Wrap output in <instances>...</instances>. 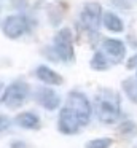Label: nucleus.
Listing matches in <instances>:
<instances>
[{
    "label": "nucleus",
    "instance_id": "nucleus-1",
    "mask_svg": "<svg viewBox=\"0 0 137 148\" xmlns=\"http://www.w3.org/2000/svg\"><path fill=\"white\" fill-rule=\"evenodd\" d=\"M96 112L104 124H115L120 119V97L110 89H105L96 97Z\"/></svg>",
    "mask_w": 137,
    "mask_h": 148
},
{
    "label": "nucleus",
    "instance_id": "nucleus-2",
    "mask_svg": "<svg viewBox=\"0 0 137 148\" xmlns=\"http://www.w3.org/2000/svg\"><path fill=\"white\" fill-rule=\"evenodd\" d=\"M102 8L97 2H88L85 3L81 13H80V24L81 27L89 34V35H97L99 34V26L102 21Z\"/></svg>",
    "mask_w": 137,
    "mask_h": 148
},
{
    "label": "nucleus",
    "instance_id": "nucleus-3",
    "mask_svg": "<svg viewBox=\"0 0 137 148\" xmlns=\"http://www.w3.org/2000/svg\"><path fill=\"white\" fill-rule=\"evenodd\" d=\"M53 48H54L56 56L62 62H72L73 58H75L72 30L67 29V27L57 30V34L54 35V40H53Z\"/></svg>",
    "mask_w": 137,
    "mask_h": 148
},
{
    "label": "nucleus",
    "instance_id": "nucleus-4",
    "mask_svg": "<svg viewBox=\"0 0 137 148\" xmlns=\"http://www.w3.org/2000/svg\"><path fill=\"white\" fill-rule=\"evenodd\" d=\"M29 91H30V88H29L27 83L14 81L10 86H6L5 92L2 94V103L8 108H18L27 100Z\"/></svg>",
    "mask_w": 137,
    "mask_h": 148
},
{
    "label": "nucleus",
    "instance_id": "nucleus-5",
    "mask_svg": "<svg viewBox=\"0 0 137 148\" xmlns=\"http://www.w3.org/2000/svg\"><path fill=\"white\" fill-rule=\"evenodd\" d=\"M81 121H80V116L76 115V112L72 108V107L65 105L61 108L59 112V119H57V129L59 132L67 135L76 134L81 127Z\"/></svg>",
    "mask_w": 137,
    "mask_h": 148
},
{
    "label": "nucleus",
    "instance_id": "nucleus-6",
    "mask_svg": "<svg viewBox=\"0 0 137 148\" xmlns=\"http://www.w3.org/2000/svg\"><path fill=\"white\" fill-rule=\"evenodd\" d=\"M65 105L72 107L76 112V115L80 116V121H81L83 126H86L89 123V118H91V102L88 100V97L83 92H76V91H72V92L67 96Z\"/></svg>",
    "mask_w": 137,
    "mask_h": 148
},
{
    "label": "nucleus",
    "instance_id": "nucleus-7",
    "mask_svg": "<svg viewBox=\"0 0 137 148\" xmlns=\"http://www.w3.org/2000/svg\"><path fill=\"white\" fill-rule=\"evenodd\" d=\"M2 30L8 38L16 40L29 30V21L21 14H13V16L5 18V21L2 23Z\"/></svg>",
    "mask_w": 137,
    "mask_h": 148
},
{
    "label": "nucleus",
    "instance_id": "nucleus-8",
    "mask_svg": "<svg viewBox=\"0 0 137 148\" xmlns=\"http://www.w3.org/2000/svg\"><path fill=\"white\" fill-rule=\"evenodd\" d=\"M102 51L110 59L112 64H120V62H123L124 56H126V46L121 40L105 38L102 42Z\"/></svg>",
    "mask_w": 137,
    "mask_h": 148
},
{
    "label": "nucleus",
    "instance_id": "nucleus-9",
    "mask_svg": "<svg viewBox=\"0 0 137 148\" xmlns=\"http://www.w3.org/2000/svg\"><path fill=\"white\" fill-rule=\"evenodd\" d=\"M37 99H38V102H40V105L43 107V108L50 110V112L51 110H56L61 103L59 94L54 89H51V88H41V89H38Z\"/></svg>",
    "mask_w": 137,
    "mask_h": 148
},
{
    "label": "nucleus",
    "instance_id": "nucleus-10",
    "mask_svg": "<svg viewBox=\"0 0 137 148\" xmlns=\"http://www.w3.org/2000/svg\"><path fill=\"white\" fill-rule=\"evenodd\" d=\"M35 75L45 84H56V86L62 84V77L57 72H54L53 69H50L48 65H38L37 70H35Z\"/></svg>",
    "mask_w": 137,
    "mask_h": 148
},
{
    "label": "nucleus",
    "instance_id": "nucleus-11",
    "mask_svg": "<svg viewBox=\"0 0 137 148\" xmlns=\"http://www.w3.org/2000/svg\"><path fill=\"white\" fill-rule=\"evenodd\" d=\"M14 121L19 127H24V129H38L40 127V119H38V116L32 112L19 113Z\"/></svg>",
    "mask_w": 137,
    "mask_h": 148
},
{
    "label": "nucleus",
    "instance_id": "nucleus-12",
    "mask_svg": "<svg viewBox=\"0 0 137 148\" xmlns=\"http://www.w3.org/2000/svg\"><path fill=\"white\" fill-rule=\"evenodd\" d=\"M102 23H104L105 29L110 30V32L118 34V32H123V30H124L123 21H121L115 13H112V11H105L104 16H102Z\"/></svg>",
    "mask_w": 137,
    "mask_h": 148
},
{
    "label": "nucleus",
    "instance_id": "nucleus-13",
    "mask_svg": "<svg viewBox=\"0 0 137 148\" xmlns=\"http://www.w3.org/2000/svg\"><path fill=\"white\" fill-rule=\"evenodd\" d=\"M89 65L96 72H104V70H108L110 61H108V58L105 56L104 51H96L94 56L91 58V61H89Z\"/></svg>",
    "mask_w": 137,
    "mask_h": 148
},
{
    "label": "nucleus",
    "instance_id": "nucleus-14",
    "mask_svg": "<svg viewBox=\"0 0 137 148\" xmlns=\"http://www.w3.org/2000/svg\"><path fill=\"white\" fill-rule=\"evenodd\" d=\"M121 88L126 92V96L129 97L131 102L137 103V78H126L121 83Z\"/></svg>",
    "mask_w": 137,
    "mask_h": 148
},
{
    "label": "nucleus",
    "instance_id": "nucleus-15",
    "mask_svg": "<svg viewBox=\"0 0 137 148\" xmlns=\"http://www.w3.org/2000/svg\"><path fill=\"white\" fill-rule=\"evenodd\" d=\"M112 145H113V140L110 137H101V138L89 140L85 145V148H110Z\"/></svg>",
    "mask_w": 137,
    "mask_h": 148
},
{
    "label": "nucleus",
    "instance_id": "nucleus-16",
    "mask_svg": "<svg viewBox=\"0 0 137 148\" xmlns=\"http://www.w3.org/2000/svg\"><path fill=\"white\" fill-rule=\"evenodd\" d=\"M137 0H113V3H116V7L120 8H129V7H134Z\"/></svg>",
    "mask_w": 137,
    "mask_h": 148
},
{
    "label": "nucleus",
    "instance_id": "nucleus-17",
    "mask_svg": "<svg viewBox=\"0 0 137 148\" xmlns=\"http://www.w3.org/2000/svg\"><path fill=\"white\" fill-rule=\"evenodd\" d=\"M126 67L129 69H137V54H134V56H131L129 58V61L126 62Z\"/></svg>",
    "mask_w": 137,
    "mask_h": 148
},
{
    "label": "nucleus",
    "instance_id": "nucleus-18",
    "mask_svg": "<svg viewBox=\"0 0 137 148\" xmlns=\"http://www.w3.org/2000/svg\"><path fill=\"white\" fill-rule=\"evenodd\" d=\"M2 126H0V129H2V132L3 131H6V129H8V118H6V116H2Z\"/></svg>",
    "mask_w": 137,
    "mask_h": 148
},
{
    "label": "nucleus",
    "instance_id": "nucleus-19",
    "mask_svg": "<svg viewBox=\"0 0 137 148\" xmlns=\"http://www.w3.org/2000/svg\"><path fill=\"white\" fill-rule=\"evenodd\" d=\"M11 148H27V145H25L24 142H13Z\"/></svg>",
    "mask_w": 137,
    "mask_h": 148
}]
</instances>
